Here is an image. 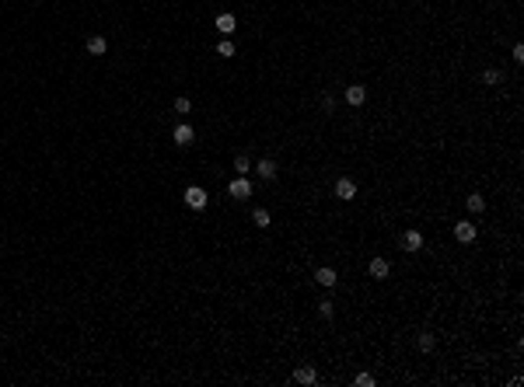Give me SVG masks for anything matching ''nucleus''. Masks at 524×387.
<instances>
[{
    "label": "nucleus",
    "mask_w": 524,
    "mask_h": 387,
    "mask_svg": "<svg viewBox=\"0 0 524 387\" xmlns=\"http://www.w3.org/2000/svg\"><path fill=\"white\" fill-rule=\"evenodd\" d=\"M371 276H374V279H388V276H391L388 258H374V262H371Z\"/></svg>",
    "instance_id": "obj_10"
},
{
    "label": "nucleus",
    "mask_w": 524,
    "mask_h": 387,
    "mask_svg": "<svg viewBox=\"0 0 524 387\" xmlns=\"http://www.w3.org/2000/svg\"><path fill=\"white\" fill-rule=\"evenodd\" d=\"M217 28H221V35H231L234 32V14H217Z\"/></svg>",
    "instance_id": "obj_13"
},
{
    "label": "nucleus",
    "mask_w": 524,
    "mask_h": 387,
    "mask_svg": "<svg viewBox=\"0 0 524 387\" xmlns=\"http://www.w3.org/2000/svg\"><path fill=\"white\" fill-rule=\"evenodd\" d=\"M315 283L325 286V290H332V286L339 283V276H336V269H318V272H315Z\"/></svg>",
    "instance_id": "obj_7"
},
{
    "label": "nucleus",
    "mask_w": 524,
    "mask_h": 387,
    "mask_svg": "<svg viewBox=\"0 0 524 387\" xmlns=\"http://www.w3.org/2000/svg\"><path fill=\"white\" fill-rule=\"evenodd\" d=\"M364 98H367V87L364 84H350L346 87V101L350 105H364Z\"/></svg>",
    "instance_id": "obj_8"
},
{
    "label": "nucleus",
    "mask_w": 524,
    "mask_h": 387,
    "mask_svg": "<svg viewBox=\"0 0 524 387\" xmlns=\"http://www.w3.org/2000/svg\"><path fill=\"white\" fill-rule=\"evenodd\" d=\"M217 56H234V46H231V42H227V39H221V46H217Z\"/></svg>",
    "instance_id": "obj_21"
},
{
    "label": "nucleus",
    "mask_w": 524,
    "mask_h": 387,
    "mask_svg": "<svg viewBox=\"0 0 524 387\" xmlns=\"http://www.w3.org/2000/svg\"><path fill=\"white\" fill-rule=\"evenodd\" d=\"M189 108H192V101H189V98H175V112H178V115H185Z\"/></svg>",
    "instance_id": "obj_22"
},
{
    "label": "nucleus",
    "mask_w": 524,
    "mask_h": 387,
    "mask_svg": "<svg viewBox=\"0 0 524 387\" xmlns=\"http://www.w3.org/2000/svg\"><path fill=\"white\" fill-rule=\"evenodd\" d=\"M322 108H325V112H332V108H336V98H332V94H325V98H322Z\"/></svg>",
    "instance_id": "obj_23"
},
{
    "label": "nucleus",
    "mask_w": 524,
    "mask_h": 387,
    "mask_svg": "<svg viewBox=\"0 0 524 387\" xmlns=\"http://www.w3.org/2000/svg\"><path fill=\"white\" fill-rule=\"evenodd\" d=\"M227 192H231V199H248V196H252V181H248L245 174H238V178L227 185Z\"/></svg>",
    "instance_id": "obj_2"
},
{
    "label": "nucleus",
    "mask_w": 524,
    "mask_h": 387,
    "mask_svg": "<svg viewBox=\"0 0 524 387\" xmlns=\"http://www.w3.org/2000/svg\"><path fill=\"white\" fill-rule=\"evenodd\" d=\"M353 384H357V387H374V377H371V373H357V377H353Z\"/></svg>",
    "instance_id": "obj_20"
},
{
    "label": "nucleus",
    "mask_w": 524,
    "mask_h": 387,
    "mask_svg": "<svg viewBox=\"0 0 524 387\" xmlns=\"http://www.w3.org/2000/svg\"><path fill=\"white\" fill-rule=\"evenodd\" d=\"M294 380H297V384H315L318 373H315V366H297V370H294Z\"/></svg>",
    "instance_id": "obj_11"
},
{
    "label": "nucleus",
    "mask_w": 524,
    "mask_h": 387,
    "mask_svg": "<svg viewBox=\"0 0 524 387\" xmlns=\"http://www.w3.org/2000/svg\"><path fill=\"white\" fill-rule=\"evenodd\" d=\"M465 206H468L472 213H482V210H486V199H482V196H468V199H465Z\"/></svg>",
    "instance_id": "obj_15"
},
{
    "label": "nucleus",
    "mask_w": 524,
    "mask_h": 387,
    "mask_svg": "<svg viewBox=\"0 0 524 387\" xmlns=\"http://www.w3.org/2000/svg\"><path fill=\"white\" fill-rule=\"evenodd\" d=\"M416 345H420V352H434V345H437V338H434L430 331H423V335L416 338Z\"/></svg>",
    "instance_id": "obj_14"
},
{
    "label": "nucleus",
    "mask_w": 524,
    "mask_h": 387,
    "mask_svg": "<svg viewBox=\"0 0 524 387\" xmlns=\"http://www.w3.org/2000/svg\"><path fill=\"white\" fill-rule=\"evenodd\" d=\"M234 171H238V174H248V171H252V160H248L245 154H238L234 157Z\"/></svg>",
    "instance_id": "obj_17"
},
{
    "label": "nucleus",
    "mask_w": 524,
    "mask_h": 387,
    "mask_svg": "<svg viewBox=\"0 0 524 387\" xmlns=\"http://www.w3.org/2000/svg\"><path fill=\"white\" fill-rule=\"evenodd\" d=\"M353 196H357V185H353L350 178H339V181H336V199H343V203H350Z\"/></svg>",
    "instance_id": "obj_4"
},
{
    "label": "nucleus",
    "mask_w": 524,
    "mask_h": 387,
    "mask_svg": "<svg viewBox=\"0 0 524 387\" xmlns=\"http://www.w3.org/2000/svg\"><path fill=\"white\" fill-rule=\"evenodd\" d=\"M402 244H405V251H420V248H423V234L420 231H405L402 234Z\"/></svg>",
    "instance_id": "obj_9"
},
{
    "label": "nucleus",
    "mask_w": 524,
    "mask_h": 387,
    "mask_svg": "<svg viewBox=\"0 0 524 387\" xmlns=\"http://www.w3.org/2000/svg\"><path fill=\"white\" fill-rule=\"evenodd\" d=\"M252 224H255L259 231H266V227H269V213H266V210H255V213H252Z\"/></svg>",
    "instance_id": "obj_16"
},
{
    "label": "nucleus",
    "mask_w": 524,
    "mask_h": 387,
    "mask_svg": "<svg viewBox=\"0 0 524 387\" xmlns=\"http://www.w3.org/2000/svg\"><path fill=\"white\" fill-rule=\"evenodd\" d=\"M255 171H259V178L273 181V178H276V160H273V157H262V160L255 164Z\"/></svg>",
    "instance_id": "obj_6"
},
{
    "label": "nucleus",
    "mask_w": 524,
    "mask_h": 387,
    "mask_svg": "<svg viewBox=\"0 0 524 387\" xmlns=\"http://www.w3.org/2000/svg\"><path fill=\"white\" fill-rule=\"evenodd\" d=\"M182 196H185V206L189 210H203L206 206V188H199V185H189Z\"/></svg>",
    "instance_id": "obj_1"
},
{
    "label": "nucleus",
    "mask_w": 524,
    "mask_h": 387,
    "mask_svg": "<svg viewBox=\"0 0 524 387\" xmlns=\"http://www.w3.org/2000/svg\"><path fill=\"white\" fill-rule=\"evenodd\" d=\"M105 49H109V42H105L101 35H91V39H87V53H91V56H101Z\"/></svg>",
    "instance_id": "obj_12"
},
{
    "label": "nucleus",
    "mask_w": 524,
    "mask_h": 387,
    "mask_svg": "<svg viewBox=\"0 0 524 387\" xmlns=\"http://www.w3.org/2000/svg\"><path fill=\"white\" fill-rule=\"evenodd\" d=\"M500 70H493V67H489V70H482V84H500Z\"/></svg>",
    "instance_id": "obj_19"
},
{
    "label": "nucleus",
    "mask_w": 524,
    "mask_h": 387,
    "mask_svg": "<svg viewBox=\"0 0 524 387\" xmlns=\"http://www.w3.org/2000/svg\"><path fill=\"white\" fill-rule=\"evenodd\" d=\"M454 237H458L461 244H472V241H475V224H465V220L454 224Z\"/></svg>",
    "instance_id": "obj_5"
},
{
    "label": "nucleus",
    "mask_w": 524,
    "mask_h": 387,
    "mask_svg": "<svg viewBox=\"0 0 524 387\" xmlns=\"http://www.w3.org/2000/svg\"><path fill=\"white\" fill-rule=\"evenodd\" d=\"M318 314H322L325 321H332V317H336V304H332V300H322V304H318Z\"/></svg>",
    "instance_id": "obj_18"
},
{
    "label": "nucleus",
    "mask_w": 524,
    "mask_h": 387,
    "mask_svg": "<svg viewBox=\"0 0 524 387\" xmlns=\"http://www.w3.org/2000/svg\"><path fill=\"white\" fill-rule=\"evenodd\" d=\"M171 140H175L178 147H189V143L196 140V129H192L189 122H182V126H175V133H171Z\"/></svg>",
    "instance_id": "obj_3"
}]
</instances>
